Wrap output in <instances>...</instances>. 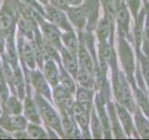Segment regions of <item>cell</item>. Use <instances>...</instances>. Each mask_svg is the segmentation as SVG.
<instances>
[{
    "mask_svg": "<svg viewBox=\"0 0 149 140\" xmlns=\"http://www.w3.org/2000/svg\"><path fill=\"white\" fill-rule=\"evenodd\" d=\"M38 28L44 41L52 45L60 51L63 47L62 43V31L45 19L38 22Z\"/></svg>",
    "mask_w": 149,
    "mask_h": 140,
    "instance_id": "7",
    "label": "cell"
},
{
    "mask_svg": "<svg viewBox=\"0 0 149 140\" xmlns=\"http://www.w3.org/2000/svg\"><path fill=\"white\" fill-rule=\"evenodd\" d=\"M82 5L86 10L88 18L85 31L92 32L93 30H95L97 23L99 22L100 2L99 0H84Z\"/></svg>",
    "mask_w": 149,
    "mask_h": 140,
    "instance_id": "13",
    "label": "cell"
},
{
    "mask_svg": "<svg viewBox=\"0 0 149 140\" xmlns=\"http://www.w3.org/2000/svg\"><path fill=\"white\" fill-rule=\"evenodd\" d=\"M27 81V93H37L52 102V88L47 81L39 67L31 69L25 75Z\"/></svg>",
    "mask_w": 149,
    "mask_h": 140,
    "instance_id": "3",
    "label": "cell"
},
{
    "mask_svg": "<svg viewBox=\"0 0 149 140\" xmlns=\"http://www.w3.org/2000/svg\"><path fill=\"white\" fill-rule=\"evenodd\" d=\"M60 57H61V63H62L63 68L76 79L77 74L79 68L77 57L73 55L71 52H69L64 47H63V48L60 50Z\"/></svg>",
    "mask_w": 149,
    "mask_h": 140,
    "instance_id": "16",
    "label": "cell"
},
{
    "mask_svg": "<svg viewBox=\"0 0 149 140\" xmlns=\"http://www.w3.org/2000/svg\"><path fill=\"white\" fill-rule=\"evenodd\" d=\"M17 22L15 21L11 10H6L0 8V34L8 36L16 32Z\"/></svg>",
    "mask_w": 149,
    "mask_h": 140,
    "instance_id": "15",
    "label": "cell"
},
{
    "mask_svg": "<svg viewBox=\"0 0 149 140\" xmlns=\"http://www.w3.org/2000/svg\"><path fill=\"white\" fill-rule=\"evenodd\" d=\"M11 94L12 92L8 83L3 78H0V104L3 105Z\"/></svg>",
    "mask_w": 149,
    "mask_h": 140,
    "instance_id": "30",
    "label": "cell"
},
{
    "mask_svg": "<svg viewBox=\"0 0 149 140\" xmlns=\"http://www.w3.org/2000/svg\"><path fill=\"white\" fill-rule=\"evenodd\" d=\"M90 127H91L90 130L92 133V136L94 138H102L104 135L102 121L99 118V116H98V114L96 113L95 108H93V107L91 112Z\"/></svg>",
    "mask_w": 149,
    "mask_h": 140,
    "instance_id": "27",
    "label": "cell"
},
{
    "mask_svg": "<svg viewBox=\"0 0 149 140\" xmlns=\"http://www.w3.org/2000/svg\"><path fill=\"white\" fill-rule=\"evenodd\" d=\"M12 134H13V138H16V139H30L26 130L18 131V132L13 133Z\"/></svg>",
    "mask_w": 149,
    "mask_h": 140,
    "instance_id": "34",
    "label": "cell"
},
{
    "mask_svg": "<svg viewBox=\"0 0 149 140\" xmlns=\"http://www.w3.org/2000/svg\"><path fill=\"white\" fill-rule=\"evenodd\" d=\"M52 103L60 112L61 116H72L74 95L59 85L52 88Z\"/></svg>",
    "mask_w": 149,
    "mask_h": 140,
    "instance_id": "5",
    "label": "cell"
},
{
    "mask_svg": "<svg viewBox=\"0 0 149 140\" xmlns=\"http://www.w3.org/2000/svg\"><path fill=\"white\" fill-rule=\"evenodd\" d=\"M3 114V107H2V105L0 104V116Z\"/></svg>",
    "mask_w": 149,
    "mask_h": 140,
    "instance_id": "41",
    "label": "cell"
},
{
    "mask_svg": "<svg viewBox=\"0 0 149 140\" xmlns=\"http://www.w3.org/2000/svg\"><path fill=\"white\" fill-rule=\"evenodd\" d=\"M112 29H113V20L104 15L101 20H99L95 28L98 42L107 41L111 35Z\"/></svg>",
    "mask_w": 149,
    "mask_h": 140,
    "instance_id": "20",
    "label": "cell"
},
{
    "mask_svg": "<svg viewBox=\"0 0 149 140\" xmlns=\"http://www.w3.org/2000/svg\"><path fill=\"white\" fill-rule=\"evenodd\" d=\"M44 18L45 20L59 28L62 32L74 30V27L67 17L66 11L56 8L49 4L44 6Z\"/></svg>",
    "mask_w": 149,
    "mask_h": 140,
    "instance_id": "6",
    "label": "cell"
},
{
    "mask_svg": "<svg viewBox=\"0 0 149 140\" xmlns=\"http://www.w3.org/2000/svg\"><path fill=\"white\" fill-rule=\"evenodd\" d=\"M130 84L133 88V95L135 96V100H136L138 106L141 107V109L144 113L147 118H149V99L146 95V90L141 87H138L134 81H132Z\"/></svg>",
    "mask_w": 149,
    "mask_h": 140,
    "instance_id": "22",
    "label": "cell"
},
{
    "mask_svg": "<svg viewBox=\"0 0 149 140\" xmlns=\"http://www.w3.org/2000/svg\"><path fill=\"white\" fill-rule=\"evenodd\" d=\"M146 2H147V3L149 4V0H146Z\"/></svg>",
    "mask_w": 149,
    "mask_h": 140,
    "instance_id": "42",
    "label": "cell"
},
{
    "mask_svg": "<svg viewBox=\"0 0 149 140\" xmlns=\"http://www.w3.org/2000/svg\"><path fill=\"white\" fill-rule=\"evenodd\" d=\"M76 81L78 86L84 88L93 89L95 87V76L81 66H79L78 68Z\"/></svg>",
    "mask_w": 149,
    "mask_h": 140,
    "instance_id": "23",
    "label": "cell"
},
{
    "mask_svg": "<svg viewBox=\"0 0 149 140\" xmlns=\"http://www.w3.org/2000/svg\"><path fill=\"white\" fill-rule=\"evenodd\" d=\"M6 46H7V37L0 34V55H4L6 51Z\"/></svg>",
    "mask_w": 149,
    "mask_h": 140,
    "instance_id": "35",
    "label": "cell"
},
{
    "mask_svg": "<svg viewBox=\"0 0 149 140\" xmlns=\"http://www.w3.org/2000/svg\"><path fill=\"white\" fill-rule=\"evenodd\" d=\"M118 52L120 64L124 69V72L127 76L130 82L133 81V74L135 71V59L132 48L129 44L126 37L118 35Z\"/></svg>",
    "mask_w": 149,
    "mask_h": 140,
    "instance_id": "4",
    "label": "cell"
},
{
    "mask_svg": "<svg viewBox=\"0 0 149 140\" xmlns=\"http://www.w3.org/2000/svg\"><path fill=\"white\" fill-rule=\"evenodd\" d=\"M130 11L132 12L133 17L136 19L141 9V0H126Z\"/></svg>",
    "mask_w": 149,
    "mask_h": 140,
    "instance_id": "32",
    "label": "cell"
},
{
    "mask_svg": "<svg viewBox=\"0 0 149 140\" xmlns=\"http://www.w3.org/2000/svg\"><path fill=\"white\" fill-rule=\"evenodd\" d=\"M107 111H108V116H109V120H110V125L111 128H113L114 134L116 137H120L123 138L125 135L122 132V129L120 128V124H119V119H118V115L116 109L115 108V106H113L111 102L108 103L107 105Z\"/></svg>",
    "mask_w": 149,
    "mask_h": 140,
    "instance_id": "24",
    "label": "cell"
},
{
    "mask_svg": "<svg viewBox=\"0 0 149 140\" xmlns=\"http://www.w3.org/2000/svg\"><path fill=\"white\" fill-rule=\"evenodd\" d=\"M28 123L29 121L23 116V114L8 115L3 112V114L0 116V126L11 134L18 132V131L26 130Z\"/></svg>",
    "mask_w": 149,
    "mask_h": 140,
    "instance_id": "9",
    "label": "cell"
},
{
    "mask_svg": "<svg viewBox=\"0 0 149 140\" xmlns=\"http://www.w3.org/2000/svg\"><path fill=\"white\" fill-rule=\"evenodd\" d=\"M13 134L0 126V139H12Z\"/></svg>",
    "mask_w": 149,
    "mask_h": 140,
    "instance_id": "36",
    "label": "cell"
},
{
    "mask_svg": "<svg viewBox=\"0 0 149 140\" xmlns=\"http://www.w3.org/2000/svg\"><path fill=\"white\" fill-rule=\"evenodd\" d=\"M128 81V78L123 72L116 71L113 73V90L116 100L130 112L134 113L137 108L134 95Z\"/></svg>",
    "mask_w": 149,
    "mask_h": 140,
    "instance_id": "2",
    "label": "cell"
},
{
    "mask_svg": "<svg viewBox=\"0 0 149 140\" xmlns=\"http://www.w3.org/2000/svg\"><path fill=\"white\" fill-rule=\"evenodd\" d=\"M135 124L136 130L143 138H149V120L139 109L135 110Z\"/></svg>",
    "mask_w": 149,
    "mask_h": 140,
    "instance_id": "25",
    "label": "cell"
},
{
    "mask_svg": "<svg viewBox=\"0 0 149 140\" xmlns=\"http://www.w3.org/2000/svg\"><path fill=\"white\" fill-rule=\"evenodd\" d=\"M65 1H66L69 7H77V6L82 5L84 0H65Z\"/></svg>",
    "mask_w": 149,
    "mask_h": 140,
    "instance_id": "37",
    "label": "cell"
},
{
    "mask_svg": "<svg viewBox=\"0 0 149 140\" xmlns=\"http://www.w3.org/2000/svg\"><path fill=\"white\" fill-rule=\"evenodd\" d=\"M116 112H118L120 123L122 125L127 136H132L134 132V124L132 116L130 114V111L124 106L118 104L116 105Z\"/></svg>",
    "mask_w": 149,
    "mask_h": 140,
    "instance_id": "19",
    "label": "cell"
},
{
    "mask_svg": "<svg viewBox=\"0 0 149 140\" xmlns=\"http://www.w3.org/2000/svg\"><path fill=\"white\" fill-rule=\"evenodd\" d=\"M74 101L77 102L79 105H81L84 108L91 111L93 106V98H94V92L92 89L84 88L78 86L77 88L76 93H74Z\"/></svg>",
    "mask_w": 149,
    "mask_h": 140,
    "instance_id": "17",
    "label": "cell"
},
{
    "mask_svg": "<svg viewBox=\"0 0 149 140\" xmlns=\"http://www.w3.org/2000/svg\"><path fill=\"white\" fill-rule=\"evenodd\" d=\"M22 114L29 123L43 124L41 120L38 107H37L34 96H33V93H26L25 97L23 98Z\"/></svg>",
    "mask_w": 149,
    "mask_h": 140,
    "instance_id": "12",
    "label": "cell"
},
{
    "mask_svg": "<svg viewBox=\"0 0 149 140\" xmlns=\"http://www.w3.org/2000/svg\"><path fill=\"white\" fill-rule=\"evenodd\" d=\"M141 43L143 53L149 58V13L146 15V20H144Z\"/></svg>",
    "mask_w": 149,
    "mask_h": 140,
    "instance_id": "28",
    "label": "cell"
},
{
    "mask_svg": "<svg viewBox=\"0 0 149 140\" xmlns=\"http://www.w3.org/2000/svg\"><path fill=\"white\" fill-rule=\"evenodd\" d=\"M49 4L58 9H62L63 11H66L69 6L65 0H49Z\"/></svg>",
    "mask_w": 149,
    "mask_h": 140,
    "instance_id": "33",
    "label": "cell"
},
{
    "mask_svg": "<svg viewBox=\"0 0 149 140\" xmlns=\"http://www.w3.org/2000/svg\"><path fill=\"white\" fill-rule=\"evenodd\" d=\"M139 61L141 64V70L143 73V80L146 84L147 90L149 92V58L146 57L143 53H139Z\"/></svg>",
    "mask_w": 149,
    "mask_h": 140,
    "instance_id": "29",
    "label": "cell"
},
{
    "mask_svg": "<svg viewBox=\"0 0 149 140\" xmlns=\"http://www.w3.org/2000/svg\"><path fill=\"white\" fill-rule=\"evenodd\" d=\"M114 2H115V5H116V8H118L123 3V0H114Z\"/></svg>",
    "mask_w": 149,
    "mask_h": 140,
    "instance_id": "39",
    "label": "cell"
},
{
    "mask_svg": "<svg viewBox=\"0 0 149 140\" xmlns=\"http://www.w3.org/2000/svg\"><path fill=\"white\" fill-rule=\"evenodd\" d=\"M116 23L118 27V35L122 36L124 37H127V39L130 38V11L125 6L124 3H122L119 7L116 9Z\"/></svg>",
    "mask_w": 149,
    "mask_h": 140,
    "instance_id": "14",
    "label": "cell"
},
{
    "mask_svg": "<svg viewBox=\"0 0 149 140\" xmlns=\"http://www.w3.org/2000/svg\"><path fill=\"white\" fill-rule=\"evenodd\" d=\"M62 43L63 46L69 52L77 57V51L79 46L78 34L77 35L76 30H70L62 32Z\"/></svg>",
    "mask_w": 149,
    "mask_h": 140,
    "instance_id": "18",
    "label": "cell"
},
{
    "mask_svg": "<svg viewBox=\"0 0 149 140\" xmlns=\"http://www.w3.org/2000/svg\"><path fill=\"white\" fill-rule=\"evenodd\" d=\"M18 1H20L23 5L31 8L32 9H34V10L37 11L41 15L44 16V6L40 4L37 0H18Z\"/></svg>",
    "mask_w": 149,
    "mask_h": 140,
    "instance_id": "31",
    "label": "cell"
},
{
    "mask_svg": "<svg viewBox=\"0 0 149 140\" xmlns=\"http://www.w3.org/2000/svg\"><path fill=\"white\" fill-rule=\"evenodd\" d=\"M26 132L32 139H47L49 138L48 131L43 124L29 123L27 125Z\"/></svg>",
    "mask_w": 149,
    "mask_h": 140,
    "instance_id": "26",
    "label": "cell"
},
{
    "mask_svg": "<svg viewBox=\"0 0 149 140\" xmlns=\"http://www.w3.org/2000/svg\"><path fill=\"white\" fill-rule=\"evenodd\" d=\"M2 71H3V58L0 55V78H2Z\"/></svg>",
    "mask_w": 149,
    "mask_h": 140,
    "instance_id": "38",
    "label": "cell"
},
{
    "mask_svg": "<svg viewBox=\"0 0 149 140\" xmlns=\"http://www.w3.org/2000/svg\"><path fill=\"white\" fill-rule=\"evenodd\" d=\"M33 96L37 105L41 117L42 123L46 128L55 131L61 138L64 137L62 127V117L52 102H50L44 96L33 92Z\"/></svg>",
    "mask_w": 149,
    "mask_h": 140,
    "instance_id": "1",
    "label": "cell"
},
{
    "mask_svg": "<svg viewBox=\"0 0 149 140\" xmlns=\"http://www.w3.org/2000/svg\"><path fill=\"white\" fill-rule=\"evenodd\" d=\"M42 73H43L45 78L51 88H54L55 86L59 85L60 83V66L59 64L56 62L54 59L47 58L42 67L40 68Z\"/></svg>",
    "mask_w": 149,
    "mask_h": 140,
    "instance_id": "11",
    "label": "cell"
},
{
    "mask_svg": "<svg viewBox=\"0 0 149 140\" xmlns=\"http://www.w3.org/2000/svg\"><path fill=\"white\" fill-rule=\"evenodd\" d=\"M3 112L8 115H18L22 114L23 109V100L16 94H12L9 96L7 101L2 105Z\"/></svg>",
    "mask_w": 149,
    "mask_h": 140,
    "instance_id": "21",
    "label": "cell"
},
{
    "mask_svg": "<svg viewBox=\"0 0 149 140\" xmlns=\"http://www.w3.org/2000/svg\"><path fill=\"white\" fill-rule=\"evenodd\" d=\"M67 17L74 30L84 31L87 26V13L83 5L77 7H69L66 10Z\"/></svg>",
    "mask_w": 149,
    "mask_h": 140,
    "instance_id": "10",
    "label": "cell"
},
{
    "mask_svg": "<svg viewBox=\"0 0 149 140\" xmlns=\"http://www.w3.org/2000/svg\"><path fill=\"white\" fill-rule=\"evenodd\" d=\"M91 112L79 105L77 102L74 101L72 108V116L74 120L80 129L82 136L91 137L90 133V121H91Z\"/></svg>",
    "mask_w": 149,
    "mask_h": 140,
    "instance_id": "8",
    "label": "cell"
},
{
    "mask_svg": "<svg viewBox=\"0 0 149 140\" xmlns=\"http://www.w3.org/2000/svg\"><path fill=\"white\" fill-rule=\"evenodd\" d=\"M37 1L43 5V6H46V5L49 4V0H37Z\"/></svg>",
    "mask_w": 149,
    "mask_h": 140,
    "instance_id": "40",
    "label": "cell"
}]
</instances>
